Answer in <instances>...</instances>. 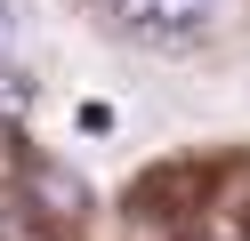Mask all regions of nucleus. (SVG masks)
Masks as SVG:
<instances>
[{
    "mask_svg": "<svg viewBox=\"0 0 250 241\" xmlns=\"http://www.w3.org/2000/svg\"><path fill=\"white\" fill-rule=\"evenodd\" d=\"M24 185H33V209H49V217H81V209H89V185L73 169H57V161H33Z\"/></svg>",
    "mask_w": 250,
    "mask_h": 241,
    "instance_id": "f03ea898",
    "label": "nucleus"
},
{
    "mask_svg": "<svg viewBox=\"0 0 250 241\" xmlns=\"http://www.w3.org/2000/svg\"><path fill=\"white\" fill-rule=\"evenodd\" d=\"M121 24L146 32V40H186V32L210 24V0H113Z\"/></svg>",
    "mask_w": 250,
    "mask_h": 241,
    "instance_id": "f257e3e1",
    "label": "nucleus"
},
{
    "mask_svg": "<svg viewBox=\"0 0 250 241\" xmlns=\"http://www.w3.org/2000/svg\"><path fill=\"white\" fill-rule=\"evenodd\" d=\"M33 112V80L24 73H0V121H24Z\"/></svg>",
    "mask_w": 250,
    "mask_h": 241,
    "instance_id": "7ed1b4c3",
    "label": "nucleus"
}]
</instances>
